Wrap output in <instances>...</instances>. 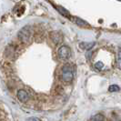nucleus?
Returning a JSON list of instances; mask_svg holds the SVG:
<instances>
[{"label": "nucleus", "instance_id": "nucleus-1", "mask_svg": "<svg viewBox=\"0 0 121 121\" xmlns=\"http://www.w3.org/2000/svg\"><path fill=\"white\" fill-rule=\"evenodd\" d=\"M74 78V74H73L72 67L70 65L66 64L64 65L61 68V80H63L64 82H71Z\"/></svg>", "mask_w": 121, "mask_h": 121}, {"label": "nucleus", "instance_id": "nucleus-9", "mask_svg": "<svg viewBox=\"0 0 121 121\" xmlns=\"http://www.w3.org/2000/svg\"><path fill=\"white\" fill-rule=\"evenodd\" d=\"M56 8H57V10L60 12V14H62L64 17H69L70 18V15H69V13L67 10H66L65 8H63V7H61V6H56Z\"/></svg>", "mask_w": 121, "mask_h": 121}, {"label": "nucleus", "instance_id": "nucleus-2", "mask_svg": "<svg viewBox=\"0 0 121 121\" xmlns=\"http://www.w3.org/2000/svg\"><path fill=\"white\" fill-rule=\"evenodd\" d=\"M31 35H32V30H31V27L26 26L23 27L21 30L18 32V38L20 39V41L23 43H27L30 40Z\"/></svg>", "mask_w": 121, "mask_h": 121}, {"label": "nucleus", "instance_id": "nucleus-3", "mask_svg": "<svg viewBox=\"0 0 121 121\" xmlns=\"http://www.w3.org/2000/svg\"><path fill=\"white\" fill-rule=\"evenodd\" d=\"M57 55L59 56V58L62 60H67L70 57V55H71V51L70 48L67 47V46H61L60 48L57 50Z\"/></svg>", "mask_w": 121, "mask_h": 121}, {"label": "nucleus", "instance_id": "nucleus-4", "mask_svg": "<svg viewBox=\"0 0 121 121\" xmlns=\"http://www.w3.org/2000/svg\"><path fill=\"white\" fill-rule=\"evenodd\" d=\"M49 36H50L51 40H52L53 43H55L56 45L61 43L62 40H63V36H62V34L59 33V32H57V31H52Z\"/></svg>", "mask_w": 121, "mask_h": 121}, {"label": "nucleus", "instance_id": "nucleus-13", "mask_svg": "<svg viewBox=\"0 0 121 121\" xmlns=\"http://www.w3.org/2000/svg\"><path fill=\"white\" fill-rule=\"evenodd\" d=\"M28 121H40L38 118H36V117H30V118H28Z\"/></svg>", "mask_w": 121, "mask_h": 121}, {"label": "nucleus", "instance_id": "nucleus-7", "mask_svg": "<svg viewBox=\"0 0 121 121\" xmlns=\"http://www.w3.org/2000/svg\"><path fill=\"white\" fill-rule=\"evenodd\" d=\"M70 19H71V21H72L73 23H75V24L79 26H88V24H87L86 21H84V20H83V19H81V18L77 17H70Z\"/></svg>", "mask_w": 121, "mask_h": 121}, {"label": "nucleus", "instance_id": "nucleus-8", "mask_svg": "<svg viewBox=\"0 0 121 121\" xmlns=\"http://www.w3.org/2000/svg\"><path fill=\"white\" fill-rule=\"evenodd\" d=\"M105 117L102 114H96L91 117V121H104Z\"/></svg>", "mask_w": 121, "mask_h": 121}, {"label": "nucleus", "instance_id": "nucleus-6", "mask_svg": "<svg viewBox=\"0 0 121 121\" xmlns=\"http://www.w3.org/2000/svg\"><path fill=\"white\" fill-rule=\"evenodd\" d=\"M95 45H96L95 42H81L79 43V48L82 50H90L94 48Z\"/></svg>", "mask_w": 121, "mask_h": 121}, {"label": "nucleus", "instance_id": "nucleus-5", "mask_svg": "<svg viewBox=\"0 0 121 121\" xmlns=\"http://www.w3.org/2000/svg\"><path fill=\"white\" fill-rule=\"evenodd\" d=\"M17 97L21 102H26L29 99V95L26 90L20 89V90L17 91Z\"/></svg>", "mask_w": 121, "mask_h": 121}, {"label": "nucleus", "instance_id": "nucleus-11", "mask_svg": "<svg viewBox=\"0 0 121 121\" xmlns=\"http://www.w3.org/2000/svg\"><path fill=\"white\" fill-rule=\"evenodd\" d=\"M95 67H96V69H97V70H101L102 68L104 67V64L102 63V62H97L96 64H95Z\"/></svg>", "mask_w": 121, "mask_h": 121}, {"label": "nucleus", "instance_id": "nucleus-14", "mask_svg": "<svg viewBox=\"0 0 121 121\" xmlns=\"http://www.w3.org/2000/svg\"><path fill=\"white\" fill-rule=\"evenodd\" d=\"M119 51H120V52H121V48H119Z\"/></svg>", "mask_w": 121, "mask_h": 121}, {"label": "nucleus", "instance_id": "nucleus-12", "mask_svg": "<svg viewBox=\"0 0 121 121\" xmlns=\"http://www.w3.org/2000/svg\"><path fill=\"white\" fill-rule=\"evenodd\" d=\"M117 65H118V67L121 68V52L119 51L118 54H117Z\"/></svg>", "mask_w": 121, "mask_h": 121}, {"label": "nucleus", "instance_id": "nucleus-10", "mask_svg": "<svg viewBox=\"0 0 121 121\" xmlns=\"http://www.w3.org/2000/svg\"><path fill=\"white\" fill-rule=\"evenodd\" d=\"M119 90H120V87L117 85H111L108 87L109 92H118Z\"/></svg>", "mask_w": 121, "mask_h": 121}]
</instances>
